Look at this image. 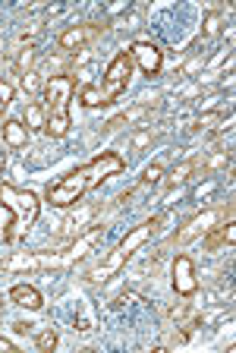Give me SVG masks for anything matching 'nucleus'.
<instances>
[{
	"mask_svg": "<svg viewBox=\"0 0 236 353\" xmlns=\"http://www.w3.org/2000/svg\"><path fill=\"white\" fill-rule=\"evenodd\" d=\"M123 171H126V158L120 151H98L89 164L76 167L63 180L47 186V202H51L54 208H73V205H79L95 186H101L107 177L123 173Z\"/></svg>",
	"mask_w": 236,
	"mask_h": 353,
	"instance_id": "1",
	"label": "nucleus"
},
{
	"mask_svg": "<svg viewBox=\"0 0 236 353\" xmlns=\"http://www.w3.org/2000/svg\"><path fill=\"white\" fill-rule=\"evenodd\" d=\"M129 79H133V57H129V51H117L114 61L107 63V69H104L101 83L82 85L79 101L85 107H107L129 89Z\"/></svg>",
	"mask_w": 236,
	"mask_h": 353,
	"instance_id": "2",
	"label": "nucleus"
},
{
	"mask_svg": "<svg viewBox=\"0 0 236 353\" xmlns=\"http://www.w3.org/2000/svg\"><path fill=\"white\" fill-rule=\"evenodd\" d=\"M41 95H45V101H41V107H45V133L51 136V139H63V136L69 133V127H73V120H69V101H73L76 95V79L73 76H51V79H45V89H41Z\"/></svg>",
	"mask_w": 236,
	"mask_h": 353,
	"instance_id": "3",
	"label": "nucleus"
},
{
	"mask_svg": "<svg viewBox=\"0 0 236 353\" xmlns=\"http://www.w3.org/2000/svg\"><path fill=\"white\" fill-rule=\"evenodd\" d=\"M0 205L10 211V221L3 227V240L7 243L16 240V231H29L41 215L38 195L29 193V189H16L13 183H0Z\"/></svg>",
	"mask_w": 236,
	"mask_h": 353,
	"instance_id": "4",
	"label": "nucleus"
},
{
	"mask_svg": "<svg viewBox=\"0 0 236 353\" xmlns=\"http://www.w3.org/2000/svg\"><path fill=\"white\" fill-rule=\"evenodd\" d=\"M221 218H233V205H227V208H205V211H199V215H192V218L177 231L173 243H180V246H183V243H192L195 237L211 231Z\"/></svg>",
	"mask_w": 236,
	"mask_h": 353,
	"instance_id": "5",
	"label": "nucleus"
},
{
	"mask_svg": "<svg viewBox=\"0 0 236 353\" xmlns=\"http://www.w3.org/2000/svg\"><path fill=\"white\" fill-rule=\"evenodd\" d=\"M104 29H107L104 23H79V25H69L67 32H60L57 45H60V51H63V54L85 51V47H89Z\"/></svg>",
	"mask_w": 236,
	"mask_h": 353,
	"instance_id": "6",
	"label": "nucleus"
},
{
	"mask_svg": "<svg viewBox=\"0 0 236 353\" xmlns=\"http://www.w3.org/2000/svg\"><path fill=\"white\" fill-rule=\"evenodd\" d=\"M161 215H155V218H148V221H142V224H136L133 231L126 233L123 240H120V246H117V253L123 259H129V256H136V253H139L142 246H145L148 240H151V237H155L158 231H161Z\"/></svg>",
	"mask_w": 236,
	"mask_h": 353,
	"instance_id": "7",
	"label": "nucleus"
},
{
	"mask_svg": "<svg viewBox=\"0 0 236 353\" xmlns=\"http://www.w3.org/2000/svg\"><path fill=\"white\" fill-rule=\"evenodd\" d=\"M170 284H173V293L177 297H195L199 293V278H195V262L189 256H177L173 259V268H170Z\"/></svg>",
	"mask_w": 236,
	"mask_h": 353,
	"instance_id": "8",
	"label": "nucleus"
},
{
	"mask_svg": "<svg viewBox=\"0 0 236 353\" xmlns=\"http://www.w3.org/2000/svg\"><path fill=\"white\" fill-rule=\"evenodd\" d=\"M129 57H133V63H139L145 76H161L164 51L158 45H151V41H136V45L129 47Z\"/></svg>",
	"mask_w": 236,
	"mask_h": 353,
	"instance_id": "9",
	"label": "nucleus"
},
{
	"mask_svg": "<svg viewBox=\"0 0 236 353\" xmlns=\"http://www.w3.org/2000/svg\"><path fill=\"white\" fill-rule=\"evenodd\" d=\"M98 208H101L98 202H79V205H76V208L67 215V218H63V224H60V233H63L67 240H76V237L82 233V227H85V224H89V221L98 215Z\"/></svg>",
	"mask_w": 236,
	"mask_h": 353,
	"instance_id": "10",
	"label": "nucleus"
},
{
	"mask_svg": "<svg viewBox=\"0 0 236 353\" xmlns=\"http://www.w3.org/2000/svg\"><path fill=\"white\" fill-rule=\"evenodd\" d=\"M233 240H236V224H233V218H227V224H214L205 233L202 246H205V253H217L221 246H233Z\"/></svg>",
	"mask_w": 236,
	"mask_h": 353,
	"instance_id": "11",
	"label": "nucleus"
},
{
	"mask_svg": "<svg viewBox=\"0 0 236 353\" xmlns=\"http://www.w3.org/2000/svg\"><path fill=\"white\" fill-rule=\"evenodd\" d=\"M10 300H13L16 306L32 309V312H38V309L45 306V297H41V293H38V287H32V284H16V287H10Z\"/></svg>",
	"mask_w": 236,
	"mask_h": 353,
	"instance_id": "12",
	"label": "nucleus"
},
{
	"mask_svg": "<svg viewBox=\"0 0 236 353\" xmlns=\"http://www.w3.org/2000/svg\"><path fill=\"white\" fill-rule=\"evenodd\" d=\"M0 136H3V142L10 145V149H25V142H29V129H25L23 120H3V127H0Z\"/></svg>",
	"mask_w": 236,
	"mask_h": 353,
	"instance_id": "13",
	"label": "nucleus"
},
{
	"mask_svg": "<svg viewBox=\"0 0 236 353\" xmlns=\"http://www.w3.org/2000/svg\"><path fill=\"white\" fill-rule=\"evenodd\" d=\"M35 63H38V45H35V41H25V45L16 51V61H13L16 76L32 73V69H35Z\"/></svg>",
	"mask_w": 236,
	"mask_h": 353,
	"instance_id": "14",
	"label": "nucleus"
},
{
	"mask_svg": "<svg viewBox=\"0 0 236 353\" xmlns=\"http://www.w3.org/2000/svg\"><path fill=\"white\" fill-rule=\"evenodd\" d=\"M195 171H199V158H186V161H180L173 171L164 173V183H167V186H180V183H186L189 177H195Z\"/></svg>",
	"mask_w": 236,
	"mask_h": 353,
	"instance_id": "15",
	"label": "nucleus"
},
{
	"mask_svg": "<svg viewBox=\"0 0 236 353\" xmlns=\"http://www.w3.org/2000/svg\"><path fill=\"white\" fill-rule=\"evenodd\" d=\"M23 123H25V129H29V133H45L47 117H45V107H41V101H29V105H25Z\"/></svg>",
	"mask_w": 236,
	"mask_h": 353,
	"instance_id": "16",
	"label": "nucleus"
},
{
	"mask_svg": "<svg viewBox=\"0 0 236 353\" xmlns=\"http://www.w3.org/2000/svg\"><path fill=\"white\" fill-rule=\"evenodd\" d=\"M7 271H25V268H41V256H32V253H19V256L7 259L3 262Z\"/></svg>",
	"mask_w": 236,
	"mask_h": 353,
	"instance_id": "17",
	"label": "nucleus"
},
{
	"mask_svg": "<svg viewBox=\"0 0 236 353\" xmlns=\"http://www.w3.org/2000/svg\"><path fill=\"white\" fill-rule=\"evenodd\" d=\"M230 161H233L230 151H217V155H211V158H205V161L199 158V167L202 171H217V167H230Z\"/></svg>",
	"mask_w": 236,
	"mask_h": 353,
	"instance_id": "18",
	"label": "nucleus"
},
{
	"mask_svg": "<svg viewBox=\"0 0 236 353\" xmlns=\"http://www.w3.org/2000/svg\"><path fill=\"white\" fill-rule=\"evenodd\" d=\"M19 83H23V89L29 92V95H35V92H41V89H45V76H41V73H35V69H32V73L19 76Z\"/></svg>",
	"mask_w": 236,
	"mask_h": 353,
	"instance_id": "19",
	"label": "nucleus"
},
{
	"mask_svg": "<svg viewBox=\"0 0 236 353\" xmlns=\"http://www.w3.org/2000/svg\"><path fill=\"white\" fill-rule=\"evenodd\" d=\"M35 344H38V350L41 353H54V347H57V331L54 328H45L41 334L35 338Z\"/></svg>",
	"mask_w": 236,
	"mask_h": 353,
	"instance_id": "20",
	"label": "nucleus"
},
{
	"mask_svg": "<svg viewBox=\"0 0 236 353\" xmlns=\"http://www.w3.org/2000/svg\"><path fill=\"white\" fill-rule=\"evenodd\" d=\"M161 177H164V167L155 161V164H148L142 171V186H155V183H161Z\"/></svg>",
	"mask_w": 236,
	"mask_h": 353,
	"instance_id": "21",
	"label": "nucleus"
},
{
	"mask_svg": "<svg viewBox=\"0 0 236 353\" xmlns=\"http://www.w3.org/2000/svg\"><path fill=\"white\" fill-rule=\"evenodd\" d=\"M217 32H221V16H217V13H208L205 19H202V35H205V38H214Z\"/></svg>",
	"mask_w": 236,
	"mask_h": 353,
	"instance_id": "22",
	"label": "nucleus"
},
{
	"mask_svg": "<svg viewBox=\"0 0 236 353\" xmlns=\"http://www.w3.org/2000/svg\"><path fill=\"white\" fill-rule=\"evenodd\" d=\"M151 139H155V129H151V127L139 129V133L133 136V149H136V151H139V149H145V145L151 142Z\"/></svg>",
	"mask_w": 236,
	"mask_h": 353,
	"instance_id": "23",
	"label": "nucleus"
},
{
	"mask_svg": "<svg viewBox=\"0 0 236 353\" xmlns=\"http://www.w3.org/2000/svg\"><path fill=\"white\" fill-rule=\"evenodd\" d=\"M10 101H13V85L7 79H0V114L10 107Z\"/></svg>",
	"mask_w": 236,
	"mask_h": 353,
	"instance_id": "24",
	"label": "nucleus"
},
{
	"mask_svg": "<svg viewBox=\"0 0 236 353\" xmlns=\"http://www.w3.org/2000/svg\"><path fill=\"white\" fill-rule=\"evenodd\" d=\"M145 114H148V105H139V107H133V111H126V114H123L126 127H129V123H136V120H142Z\"/></svg>",
	"mask_w": 236,
	"mask_h": 353,
	"instance_id": "25",
	"label": "nucleus"
},
{
	"mask_svg": "<svg viewBox=\"0 0 236 353\" xmlns=\"http://www.w3.org/2000/svg\"><path fill=\"white\" fill-rule=\"evenodd\" d=\"M221 120H224L221 114L211 111V114H202V117H199V127H214V123H221Z\"/></svg>",
	"mask_w": 236,
	"mask_h": 353,
	"instance_id": "26",
	"label": "nucleus"
},
{
	"mask_svg": "<svg viewBox=\"0 0 236 353\" xmlns=\"http://www.w3.org/2000/svg\"><path fill=\"white\" fill-rule=\"evenodd\" d=\"M0 353H16V344L10 338H3V334H0Z\"/></svg>",
	"mask_w": 236,
	"mask_h": 353,
	"instance_id": "27",
	"label": "nucleus"
},
{
	"mask_svg": "<svg viewBox=\"0 0 236 353\" xmlns=\"http://www.w3.org/2000/svg\"><path fill=\"white\" fill-rule=\"evenodd\" d=\"M202 63H205V61H202V57H195V61H189V63H186V69H183V76H189L192 69H199Z\"/></svg>",
	"mask_w": 236,
	"mask_h": 353,
	"instance_id": "28",
	"label": "nucleus"
},
{
	"mask_svg": "<svg viewBox=\"0 0 236 353\" xmlns=\"http://www.w3.org/2000/svg\"><path fill=\"white\" fill-rule=\"evenodd\" d=\"M13 331H16V334H29L32 325H29V322H16V325H13Z\"/></svg>",
	"mask_w": 236,
	"mask_h": 353,
	"instance_id": "29",
	"label": "nucleus"
},
{
	"mask_svg": "<svg viewBox=\"0 0 236 353\" xmlns=\"http://www.w3.org/2000/svg\"><path fill=\"white\" fill-rule=\"evenodd\" d=\"M0 306H3V297H0Z\"/></svg>",
	"mask_w": 236,
	"mask_h": 353,
	"instance_id": "30",
	"label": "nucleus"
}]
</instances>
